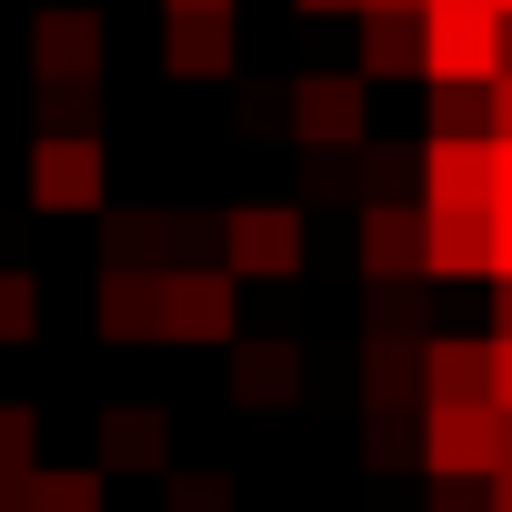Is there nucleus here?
Listing matches in <instances>:
<instances>
[{"label":"nucleus","mask_w":512,"mask_h":512,"mask_svg":"<svg viewBox=\"0 0 512 512\" xmlns=\"http://www.w3.org/2000/svg\"><path fill=\"white\" fill-rule=\"evenodd\" d=\"M422 472L492 482L502 472V402H422Z\"/></svg>","instance_id":"obj_1"},{"label":"nucleus","mask_w":512,"mask_h":512,"mask_svg":"<svg viewBox=\"0 0 512 512\" xmlns=\"http://www.w3.org/2000/svg\"><path fill=\"white\" fill-rule=\"evenodd\" d=\"M231 322H241V272H221V262L161 272V342H231Z\"/></svg>","instance_id":"obj_5"},{"label":"nucleus","mask_w":512,"mask_h":512,"mask_svg":"<svg viewBox=\"0 0 512 512\" xmlns=\"http://www.w3.org/2000/svg\"><path fill=\"white\" fill-rule=\"evenodd\" d=\"M362 11H432V0H362Z\"/></svg>","instance_id":"obj_33"},{"label":"nucleus","mask_w":512,"mask_h":512,"mask_svg":"<svg viewBox=\"0 0 512 512\" xmlns=\"http://www.w3.org/2000/svg\"><path fill=\"white\" fill-rule=\"evenodd\" d=\"M31 512H101V462H41Z\"/></svg>","instance_id":"obj_18"},{"label":"nucleus","mask_w":512,"mask_h":512,"mask_svg":"<svg viewBox=\"0 0 512 512\" xmlns=\"http://www.w3.org/2000/svg\"><path fill=\"white\" fill-rule=\"evenodd\" d=\"M0 472H41V412L31 402H0Z\"/></svg>","instance_id":"obj_22"},{"label":"nucleus","mask_w":512,"mask_h":512,"mask_svg":"<svg viewBox=\"0 0 512 512\" xmlns=\"http://www.w3.org/2000/svg\"><path fill=\"white\" fill-rule=\"evenodd\" d=\"M31 71L41 81H101V11H41L31 21Z\"/></svg>","instance_id":"obj_9"},{"label":"nucleus","mask_w":512,"mask_h":512,"mask_svg":"<svg viewBox=\"0 0 512 512\" xmlns=\"http://www.w3.org/2000/svg\"><path fill=\"white\" fill-rule=\"evenodd\" d=\"M432 11H482V0H432ZM492 11H502V0H492Z\"/></svg>","instance_id":"obj_35"},{"label":"nucleus","mask_w":512,"mask_h":512,"mask_svg":"<svg viewBox=\"0 0 512 512\" xmlns=\"http://www.w3.org/2000/svg\"><path fill=\"white\" fill-rule=\"evenodd\" d=\"M292 11H312V21H322V11H362V0H292Z\"/></svg>","instance_id":"obj_31"},{"label":"nucleus","mask_w":512,"mask_h":512,"mask_svg":"<svg viewBox=\"0 0 512 512\" xmlns=\"http://www.w3.org/2000/svg\"><path fill=\"white\" fill-rule=\"evenodd\" d=\"M231 392H241L251 412H282V402L302 392V342H282V332L231 342Z\"/></svg>","instance_id":"obj_11"},{"label":"nucleus","mask_w":512,"mask_h":512,"mask_svg":"<svg viewBox=\"0 0 512 512\" xmlns=\"http://www.w3.org/2000/svg\"><path fill=\"white\" fill-rule=\"evenodd\" d=\"M492 362H502V342L442 332V342H422V392L432 402H492Z\"/></svg>","instance_id":"obj_12"},{"label":"nucleus","mask_w":512,"mask_h":512,"mask_svg":"<svg viewBox=\"0 0 512 512\" xmlns=\"http://www.w3.org/2000/svg\"><path fill=\"white\" fill-rule=\"evenodd\" d=\"M161 71L171 81H221L231 71V11H161Z\"/></svg>","instance_id":"obj_10"},{"label":"nucleus","mask_w":512,"mask_h":512,"mask_svg":"<svg viewBox=\"0 0 512 512\" xmlns=\"http://www.w3.org/2000/svg\"><path fill=\"white\" fill-rule=\"evenodd\" d=\"M502 51H512V31H502Z\"/></svg>","instance_id":"obj_38"},{"label":"nucleus","mask_w":512,"mask_h":512,"mask_svg":"<svg viewBox=\"0 0 512 512\" xmlns=\"http://www.w3.org/2000/svg\"><path fill=\"white\" fill-rule=\"evenodd\" d=\"M492 141H512V71L492 81Z\"/></svg>","instance_id":"obj_26"},{"label":"nucleus","mask_w":512,"mask_h":512,"mask_svg":"<svg viewBox=\"0 0 512 512\" xmlns=\"http://www.w3.org/2000/svg\"><path fill=\"white\" fill-rule=\"evenodd\" d=\"M41 131H101V81H41Z\"/></svg>","instance_id":"obj_20"},{"label":"nucleus","mask_w":512,"mask_h":512,"mask_svg":"<svg viewBox=\"0 0 512 512\" xmlns=\"http://www.w3.org/2000/svg\"><path fill=\"white\" fill-rule=\"evenodd\" d=\"M492 201H512V141H492Z\"/></svg>","instance_id":"obj_27"},{"label":"nucleus","mask_w":512,"mask_h":512,"mask_svg":"<svg viewBox=\"0 0 512 512\" xmlns=\"http://www.w3.org/2000/svg\"><path fill=\"white\" fill-rule=\"evenodd\" d=\"M362 81H422V11H362Z\"/></svg>","instance_id":"obj_14"},{"label":"nucleus","mask_w":512,"mask_h":512,"mask_svg":"<svg viewBox=\"0 0 512 512\" xmlns=\"http://www.w3.org/2000/svg\"><path fill=\"white\" fill-rule=\"evenodd\" d=\"M492 402L512 412V342H502V362H492Z\"/></svg>","instance_id":"obj_29"},{"label":"nucleus","mask_w":512,"mask_h":512,"mask_svg":"<svg viewBox=\"0 0 512 512\" xmlns=\"http://www.w3.org/2000/svg\"><path fill=\"white\" fill-rule=\"evenodd\" d=\"M372 462L382 472H402V462H422V402H372Z\"/></svg>","instance_id":"obj_19"},{"label":"nucleus","mask_w":512,"mask_h":512,"mask_svg":"<svg viewBox=\"0 0 512 512\" xmlns=\"http://www.w3.org/2000/svg\"><path fill=\"white\" fill-rule=\"evenodd\" d=\"M302 191L312 201H362V151H302Z\"/></svg>","instance_id":"obj_21"},{"label":"nucleus","mask_w":512,"mask_h":512,"mask_svg":"<svg viewBox=\"0 0 512 512\" xmlns=\"http://www.w3.org/2000/svg\"><path fill=\"white\" fill-rule=\"evenodd\" d=\"M31 201H41V211H101V201H111L101 131H41V141H31Z\"/></svg>","instance_id":"obj_6"},{"label":"nucleus","mask_w":512,"mask_h":512,"mask_svg":"<svg viewBox=\"0 0 512 512\" xmlns=\"http://www.w3.org/2000/svg\"><path fill=\"white\" fill-rule=\"evenodd\" d=\"M492 302H502V332L492 342H512V282H492Z\"/></svg>","instance_id":"obj_30"},{"label":"nucleus","mask_w":512,"mask_h":512,"mask_svg":"<svg viewBox=\"0 0 512 512\" xmlns=\"http://www.w3.org/2000/svg\"><path fill=\"white\" fill-rule=\"evenodd\" d=\"M502 11H422V81H502L512 51H502Z\"/></svg>","instance_id":"obj_3"},{"label":"nucleus","mask_w":512,"mask_h":512,"mask_svg":"<svg viewBox=\"0 0 512 512\" xmlns=\"http://www.w3.org/2000/svg\"><path fill=\"white\" fill-rule=\"evenodd\" d=\"M161 11H231V0H161Z\"/></svg>","instance_id":"obj_34"},{"label":"nucleus","mask_w":512,"mask_h":512,"mask_svg":"<svg viewBox=\"0 0 512 512\" xmlns=\"http://www.w3.org/2000/svg\"><path fill=\"white\" fill-rule=\"evenodd\" d=\"M362 272L432 282V201H362Z\"/></svg>","instance_id":"obj_7"},{"label":"nucleus","mask_w":512,"mask_h":512,"mask_svg":"<svg viewBox=\"0 0 512 512\" xmlns=\"http://www.w3.org/2000/svg\"><path fill=\"white\" fill-rule=\"evenodd\" d=\"M302 201H241V211H221V272H241V282H292L302 272Z\"/></svg>","instance_id":"obj_2"},{"label":"nucleus","mask_w":512,"mask_h":512,"mask_svg":"<svg viewBox=\"0 0 512 512\" xmlns=\"http://www.w3.org/2000/svg\"><path fill=\"white\" fill-rule=\"evenodd\" d=\"M492 282H512V201H492Z\"/></svg>","instance_id":"obj_25"},{"label":"nucleus","mask_w":512,"mask_h":512,"mask_svg":"<svg viewBox=\"0 0 512 512\" xmlns=\"http://www.w3.org/2000/svg\"><path fill=\"white\" fill-rule=\"evenodd\" d=\"M492 512H512V472H492Z\"/></svg>","instance_id":"obj_32"},{"label":"nucleus","mask_w":512,"mask_h":512,"mask_svg":"<svg viewBox=\"0 0 512 512\" xmlns=\"http://www.w3.org/2000/svg\"><path fill=\"white\" fill-rule=\"evenodd\" d=\"M31 332H41V282L0 272V342H31Z\"/></svg>","instance_id":"obj_23"},{"label":"nucleus","mask_w":512,"mask_h":512,"mask_svg":"<svg viewBox=\"0 0 512 512\" xmlns=\"http://www.w3.org/2000/svg\"><path fill=\"white\" fill-rule=\"evenodd\" d=\"M292 141L302 151H362L372 141V81L362 71H302L292 81Z\"/></svg>","instance_id":"obj_4"},{"label":"nucleus","mask_w":512,"mask_h":512,"mask_svg":"<svg viewBox=\"0 0 512 512\" xmlns=\"http://www.w3.org/2000/svg\"><path fill=\"white\" fill-rule=\"evenodd\" d=\"M161 492H171V512H231L221 472H161Z\"/></svg>","instance_id":"obj_24"},{"label":"nucleus","mask_w":512,"mask_h":512,"mask_svg":"<svg viewBox=\"0 0 512 512\" xmlns=\"http://www.w3.org/2000/svg\"><path fill=\"white\" fill-rule=\"evenodd\" d=\"M492 131V81H432V141H482Z\"/></svg>","instance_id":"obj_17"},{"label":"nucleus","mask_w":512,"mask_h":512,"mask_svg":"<svg viewBox=\"0 0 512 512\" xmlns=\"http://www.w3.org/2000/svg\"><path fill=\"white\" fill-rule=\"evenodd\" d=\"M0 512H31V472H21V482L0 472Z\"/></svg>","instance_id":"obj_28"},{"label":"nucleus","mask_w":512,"mask_h":512,"mask_svg":"<svg viewBox=\"0 0 512 512\" xmlns=\"http://www.w3.org/2000/svg\"><path fill=\"white\" fill-rule=\"evenodd\" d=\"M502 472H512V412H502Z\"/></svg>","instance_id":"obj_36"},{"label":"nucleus","mask_w":512,"mask_h":512,"mask_svg":"<svg viewBox=\"0 0 512 512\" xmlns=\"http://www.w3.org/2000/svg\"><path fill=\"white\" fill-rule=\"evenodd\" d=\"M101 472H171V422L151 412V402H121L111 422H101V452H91Z\"/></svg>","instance_id":"obj_13"},{"label":"nucleus","mask_w":512,"mask_h":512,"mask_svg":"<svg viewBox=\"0 0 512 512\" xmlns=\"http://www.w3.org/2000/svg\"><path fill=\"white\" fill-rule=\"evenodd\" d=\"M101 332L111 342H161V272H101Z\"/></svg>","instance_id":"obj_15"},{"label":"nucleus","mask_w":512,"mask_h":512,"mask_svg":"<svg viewBox=\"0 0 512 512\" xmlns=\"http://www.w3.org/2000/svg\"><path fill=\"white\" fill-rule=\"evenodd\" d=\"M422 201L432 211H492V131L482 141H422Z\"/></svg>","instance_id":"obj_8"},{"label":"nucleus","mask_w":512,"mask_h":512,"mask_svg":"<svg viewBox=\"0 0 512 512\" xmlns=\"http://www.w3.org/2000/svg\"><path fill=\"white\" fill-rule=\"evenodd\" d=\"M432 272L442 282H492V211H432Z\"/></svg>","instance_id":"obj_16"},{"label":"nucleus","mask_w":512,"mask_h":512,"mask_svg":"<svg viewBox=\"0 0 512 512\" xmlns=\"http://www.w3.org/2000/svg\"><path fill=\"white\" fill-rule=\"evenodd\" d=\"M502 21H512V0H502Z\"/></svg>","instance_id":"obj_37"}]
</instances>
